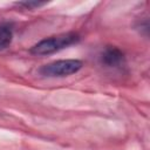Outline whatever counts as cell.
<instances>
[{"instance_id": "obj_1", "label": "cell", "mask_w": 150, "mask_h": 150, "mask_svg": "<svg viewBox=\"0 0 150 150\" xmlns=\"http://www.w3.org/2000/svg\"><path fill=\"white\" fill-rule=\"evenodd\" d=\"M80 40L79 34L76 33H63L55 36H50L39 41L30 48V53L34 55H48L55 52H59L70 45L76 43Z\"/></svg>"}, {"instance_id": "obj_2", "label": "cell", "mask_w": 150, "mask_h": 150, "mask_svg": "<svg viewBox=\"0 0 150 150\" xmlns=\"http://www.w3.org/2000/svg\"><path fill=\"white\" fill-rule=\"evenodd\" d=\"M82 68V62L75 59L57 60L40 68V74L47 77H63L77 73Z\"/></svg>"}, {"instance_id": "obj_3", "label": "cell", "mask_w": 150, "mask_h": 150, "mask_svg": "<svg viewBox=\"0 0 150 150\" xmlns=\"http://www.w3.org/2000/svg\"><path fill=\"white\" fill-rule=\"evenodd\" d=\"M101 62L107 67H120L124 62V54L114 46H108L101 54Z\"/></svg>"}, {"instance_id": "obj_4", "label": "cell", "mask_w": 150, "mask_h": 150, "mask_svg": "<svg viewBox=\"0 0 150 150\" xmlns=\"http://www.w3.org/2000/svg\"><path fill=\"white\" fill-rule=\"evenodd\" d=\"M13 39V27L11 23H0V49L8 47Z\"/></svg>"}, {"instance_id": "obj_5", "label": "cell", "mask_w": 150, "mask_h": 150, "mask_svg": "<svg viewBox=\"0 0 150 150\" xmlns=\"http://www.w3.org/2000/svg\"><path fill=\"white\" fill-rule=\"evenodd\" d=\"M18 5L20 6H25L27 8H33V7H40L46 5V2H38V1H23V2H19Z\"/></svg>"}]
</instances>
